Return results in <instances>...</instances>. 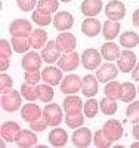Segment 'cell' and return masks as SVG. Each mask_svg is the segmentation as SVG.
Wrapping results in <instances>:
<instances>
[{"instance_id": "cell-1", "label": "cell", "mask_w": 139, "mask_h": 148, "mask_svg": "<svg viewBox=\"0 0 139 148\" xmlns=\"http://www.w3.org/2000/svg\"><path fill=\"white\" fill-rule=\"evenodd\" d=\"M22 93L21 90H9L2 93V108L8 113H15L22 107Z\"/></svg>"}, {"instance_id": "cell-2", "label": "cell", "mask_w": 139, "mask_h": 148, "mask_svg": "<svg viewBox=\"0 0 139 148\" xmlns=\"http://www.w3.org/2000/svg\"><path fill=\"white\" fill-rule=\"evenodd\" d=\"M81 56V65L86 70H98V67L102 62V55H101V51L95 47L86 49V51L80 55Z\"/></svg>"}, {"instance_id": "cell-3", "label": "cell", "mask_w": 139, "mask_h": 148, "mask_svg": "<svg viewBox=\"0 0 139 148\" xmlns=\"http://www.w3.org/2000/svg\"><path fill=\"white\" fill-rule=\"evenodd\" d=\"M62 108L58 105V104H47L45 108H43V117L46 119V121L49 123V126L52 127H56L59 126L64 117H62Z\"/></svg>"}, {"instance_id": "cell-4", "label": "cell", "mask_w": 139, "mask_h": 148, "mask_svg": "<svg viewBox=\"0 0 139 148\" xmlns=\"http://www.w3.org/2000/svg\"><path fill=\"white\" fill-rule=\"evenodd\" d=\"M9 33L12 37H30L33 33L31 22L28 19H15L9 24Z\"/></svg>"}, {"instance_id": "cell-5", "label": "cell", "mask_w": 139, "mask_h": 148, "mask_svg": "<svg viewBox=\"0 0 139 148\" xmlns=\"http://www.w3.org/2000/svg\"><path fill=\"white\" fill-rule=\"evenodd\" d=\"M79 64H81V56H79L77 52H65L64 55H61L58 59V67L62 71H74L75 68H79Z\"/></svg>"}, {"instance_id": "cell-6", "label": "cell", "mask_w": 139, "mask_h": 148, "mask_svg": "<svg viewBox=\"0 0 139 148\" xmlns=\"http://www.w3.org/2000/svg\"><path fill=\"white\" fill-rule=\"evenodd\" d=\"M61 92L64 95H74L81 90V79L77 74H68L61 82Z\"/></svg>"}, {"instance_id": "cell-7", "label": "cell", "mask_w": 139, "mask_h": 148, "mask_svg": "<svg viewBox=\"0 0 139 148\" xmlns=\"http://www.w3.org/2000/svg\"><path fill=\"white\" fill-rule=\"evenodd\" d=\"M71 141L75 147H79V148H86V147H89L90 142L93 141V133L90 132L89 127H77V129H74V133H73V136H71Z\"/></svg>"}, {"instance_id": "cell-8", "label": "cell", "mask_w": 139, "mask_h": 148, "mask_svg": "<svg viewBox=\"0 0 139 148\" xmlns=\"http://www.w3.org/2000/svg\"><path fill=\"white\" fill-rule=\"evenodd\" d=\"M118 67L114 65V64H111L110 61L107 64H102V65H99L98 70H96V77L101 83H108L111 80H116V77L118 76Z\"/></svg>"}, {"instance_id": "cell-9", "label": "cell", "mask_w": 139, "mask_h": 148, "mask_svg": "<svg viewBox=\"0 0 139 148\" xmlns=\"http://www.w3.org/2000/svg\"><path fill=\"white\" fill-rule=\"evenodd\" d=\"M105 15L108 19L112 21H121L126 16V6L120 0H111L105 5Z\"/></svg>"}, {"instance_id": "cell-10", "label": "cell", "mask_w": 139, "mask_h": 148, "mask_svg": "<svg viewBox=\"0 0 139 148\" xmlns=\"http://www.w3.org/2000/svg\"><path fill=\"white\" fill-rule=\"evenodd\" d=\"M136 55L130 51V49H124L117 58V67L121 73H132V70L136 65Z\"/></svg>"}, {"instance_id": "cell-11", "label": "cell", "mask_w": 139, "mask_h": 148, "mask_svg": "<svg viewBox=\"0 0 139 148\" xmlns=\"http://www.w3.org/2000/svg\"><path fill=\"white\" fill-rule=\"evenodd\" d=\"M61 49L56 43V40H50L46 43V46L42 49V58L45 62L47 64H53V62H58V59L61 58Z\"/></svg>"}, {"instance_id": "cell-12", "label": "cell", "mask_w": 139, "mask_h": 148, "mask_svg": "<svg viewBox=\"0 0 139 148\" xmlns=\"http://www.w3.org/2000/svg\"><path fill=\"white\" fill-rule=\"evenodd\" d=\"M42 62H43V58L42 55H39L36 51L27 52L22 59H21V67L25 71H36V70H40L42 68Z\"/></svg>"}, {"instance_id": "cell-13", "label": "cell", "mask_w": 139, "mask_h": 148, "mask_svg": "<svg viewBox=\"0 0 139 148\" xmlns=\"http://www.w3.org/2000/svg\"><path fill=\"white\" fill-rule=\"evenodd\" d=\"M52 24L58 31H68L74 25V16L67 10H61L55 15Z\"/></svg>"}, {"instance_id": "cell-14", "label": "cell", "mask_w": 139, "mask_h": 148, "mask_svg": "<svg viewBox=\"0 0 139 148\" xmlns=\"http://www.w3.org/2000/svg\"><path fill=\"white\" fill-rule=\"evenodd\" d=\"M62 70L59 67H45L42 70V80L50 86H56V84H61L62 82Z\"/></svg>"}, {"instance_id": "cell-15", "label": "cell", "mask_w": 139, "mask_h": 148, "mask_svg": "<svg viewBox=\"0 0 139 148\" xmlns=\"http://www.w3.org/2000/svg\"><path fill=\"white\" fill-rule=\"evenodd\" d=\"M102 129H104V132L107 133V136H108L112 142H116V141L121 139L123 133H124L121 123H120L118 120H116V119H110V120H107Z\"/></svg>"}, {"instance_id": "cell-16", "label": "cell", "mask_w": 139, "mask_h": 148, "mask_svg": "<svg viewBox=\"0 0 139 148\" xmlns=\"http://www.w3.org/2000/svg\"><path fill=\"white\" fill-rule=\"evenodd\" d=\"M42 116H43V110L37 104L30 102V104H24L21 107V117L27 123H33L36 120H39Z\"/></svg>"}, {"instance_id": "cell-17", "label": "cell", "mask_w": 139, "mask_h": 148, "mask_svg": "<svg viewBox=\"0 0 139 148\" xmlns=\"http://www.w3.org/2000/svg\"><path fill=\"white\" fill-rule=\"evenodd\" d=\"M21 132V126L16 121H5L2 127H0V135H2V139L8 141V142H15L18 135Z\"/></svg>"}, {"instance_id": "cell-18", "label": "cell", "mask_w": 139, "mask_h": 148, "mask_svg": "<svg viewBox=\"0 0 139 148\" xmlns=\"http://www.w3.org/2000/svg\"><path fill=\"white\" fill-rule=\"evenodd\" d=\"M101 30H102V24L95 16H86V19L81 22V33L86 37H96Z\"/></svg>"}, {"instance_id": "cell-19", "label": "cell", "mask_w": 139, "mask_h": 148, "mask_svg": "<svg viewBox=\"0 0 139 148\" xmlns=\"http://www.w3.org/2000/svg\"><path fill=\"white\" fill-rule=\"evenodd\" d=\"M15 142L19 148H31L37 145V135L33 129H21Z\"/></svg>"}, {"instance_id": "cell-20", "label": "cell", "mask_w": 139, "mask_h": 148, "mask_svg": "<svg viewBox=\"0 0 139 148\" xmlns=\"http://www.w3.org/2000/svg\"><path fill=\"white\" fill-rule=\"evenodd\" d=\"M56 43L59 46V49L62 52H73L75 46H77V40H75V36L71 33H59L56 36Z\"/></svg>"}, {"instance_id": "cell-21", "label": "cell", "mask_w": 139, "mask_h": 148, "mask_svg": "<svg viewBox=\"0 0 139 148\" xmlns=\"http://www.w3.org/2000/svg\"><path fill=\"white\" fill-rule=\"evenodd\" d=\"M84 104L81 98L77 95H67V98L62 102V108H64L65 114H74V113H81Z\"/></svg>"}, {"instance_id": "cell-22", "label": "cell", "mask_w": 139, "mask_h": 148, "mask_svg": "<svg viewBox=\"0 0 139 148\" xmlns=\"http://www.w3.org/2000/svg\"><path fill=\"white\" fill-rule=\"evenodd\" d=\"M98 77L92 76V74H87L81 79V92L84 96L87 98H93L98 93Z\"/></svg>"}, {"instance_id": "cell-23", "label": "cell", "mask_w": 139, "mask_h": 148, "mask_svg": "<svg viewBox=\"0 0 139 148\" xmlns=\"http://www.w3.org/2000/svg\"><path fill=\"white\" fill-rule=\"evenodd\" d=\"M12 51H14V47H12L10 42H8L6 39L0 40V70H2V73H5L10 65L9 58L12 55Z\"/></svg>"}, {"instance_id": "cell-24", "label": "cell", "mask_w": 139, "mask_h": 148, "mask_svg": "<svg viewBox=\"0 0 139 148\" xmlns=\"http://www.w3.org/2000/svg\"><path fill=\"white\" fill-rule=\"evenodd\" d=\"M67 141H68V135H67V130L62 129V127H53L49 133V144L52 147H65L67 145Z\"/></svg>"}, {"instance_id": "cell-25", "label": "cell", "mask_w": 139, "mask_h": 148, "mask_svg": "<svg viewBox=\"0 0 139 148\" xmlns=\"http://www.w3.org/2000/svg\"><path fill=\"white\" fill-rule=\"evenodd\" d=\"M121 51H120V46L116 45L112 40H108L107 43H104L102 46H101V55H102L104 59L107 61H117V58L120 56Z\"/></svg>"}, {"instance_id": "cell-26", "label": "cell", "mask_w": 139, "mask_h": 148, "mask_svg": "<svg viewBox=\"0 0 139 148\" xmlns=\"http://www.w3.org/2000/svg\"><path fill=\"white\" fill-rule=\"evenodd\" d=\"M81 14L86 16H96L102 12V0H83Z\"/></svg>"}, {"instance_id": "cell-27", "label": "cell", "mask_w": 139, "mask_h": 148, "mask_svg": "<svg viewBox=\"0 0 139 148\" xmlns=\"http://www.w3.org/2000/svg\"><path fill=\"white\" fill-rule=\"evenodd\" d=\"M121 25H120V21H112L108 19L102 24V36L105 37L107 40H114L116 37L120 34Z\"/></svg>"}, {"instance_id": "cell-28", "label": "cell", "mask_w": 139, "mask_h": 148, "mask_svg": "<svg viewBox=\"0 0 139 148\" xmlns=\"http://www.w3.org/2000/svg\"><path fill=\"white\" fill-rule=\"evenodd\" d=\"M28 39L33 49H43L47 43V33L43 28H37V30H33Z\"/></svg>"}, {"instance_id": "cell-29", "label": "cell", "mask_w": 139, "mask_h": 148, "mask_svg": "<svg viewBox=\"0 0 139 148\" xmlns=\"http://www.w3.org/2000/svg\"><path fill=\"white\" fill-rule=\"evenodd\" d=\"M104 92H105V96L111 98V99L118 101V99H121V93H123V83H120V82H117V80H111V82H108V83H107Z\"/></svg>"}, {"instance_id": "cell-30", "label": "cell", "mask_w": 139, "mask_h": 148, "mask_svg": "<svg viewBox=\"0 0 139 148\" xmlns=\"http://www.w3.org/2000/svg\"><path fill=\"white\" fill-rule=\"evenodd\" d=\"M10 43H12L14 51L18 52V53H27V52H30L31 43H30L28 37H12Z\"/></svg>"}, {"instance_id": "cell-31", "label": "cell", "mask_w": 139, "mask_h": 148, "mask_svg": "<svg viewBox=\"0 0 139 148\" xmlns=\"http://www.w3.org/2000/svg\"><path fill=\"white\" fill-rule=\"evenodd\" d=\"M117 108H118L117 101L111 99L108 96L102 98V99L99 101V110L102 111V114H105V116H114L117 113Z\"/></svg>"}, {"instance_id": "cell-32", "label": "cell", "mask_w": 139, "mask_h": 148, "mask_svg": "<svg viewBox=\"0 0 139 148\" xmlns=\"http://www.w3.org/2000/svg\"><path fill=\"white\" fill-rule=\"evenodd\" d=\"M120 45L124 49H133L139 45V36L135 31H126L120 36Z\"/></svg>"}, {"instance_id": "cell-33", "label": "cell", "mask_w": 139, "mask_h": 148, "mask_svg": "<svg viewBox=\"0 0 139 148\" xmlns=\"http://www.w3.org/2000/svg\"><path fill=\"white\" fill-rule=\"evenodd\" d=\"M59 2L61 0H39L37 3V10H40L42 14H46V15H52L58 10L59 8Z\"/></svg>"}, {"instance_id": "cell-34", "label": "cell", "mask_w": 139, "mask_h": 148, "mask_svg": "<svg viewBox=\"0 0 139 148\" xmlns=\"http://www.w3.org/2000/svg\"><path fill=\"white\" fill-rule=\"evenodd\" d=\"M21 93L28 102H34L39 99V90H37V84H30V83H22L21 86Z\"/></svg>"}, {"instance_id": "cell-35", "label": "cell", "mask_w": 139, "mask_h": 148, "mask_svg": "<svg viewBox=\"0 0 139 148\" xmlns=\"http://www.w3.org/2000/svg\"><path fill=\"white\" fill-rule=\"evenodd\" d=\"M37 90H39V101H42L43 104H49L53 99V89L52 86L43 82V84H37Z\"/></svg>"}, {"instance_id": "cell-36", "label": "cell", "mask_w": 139, "mask_h": 148, "mask_svg": "<svg viewBox=\"0 0 139 148\" xmlns=\"http://www.w3.org/2000/svg\"><path fill=\"white\" fill-rule=\"evenodd\" d=\"M136 88H135V84L130 83V82H126L123 83V93H121V101L126 102V104H129L132 101H135V98H136Z\"/></svg>"}, {"instance_id": "cell-37", "label": "cell", "mask_w": 139, "mask_h": 148, "mask_svg": "<svg viewBox=\"0 0 139 148\" xmlns=\"http://www.w3.org/2000/svg\"><path fill=\"white\" fill-rule=\"evenodd\" d=\"M93 144L98 148H108V147L112 145V141L107 136V133L104 132V129H99L93 135Z\"/></svg>"}, {"instance_id": "cell-38", "label": "cell", "mask_w": 139, "mask_h": 148, "mask_svg": "<svg viewBox=\"0 0 139 148\" xmlns=\"http://www.w3.org/2000/svg\"><path fill=\"white\" fill-rule=\"evenodd\" d=\"M65 123L71 129H77L84 125V114L74 113V114H65Z\"/></svg>"}, {"instance_id": "cell-39", "label": "cell", "mask_w": 139, "mask_h": 148, "mask_svg": "<svg viewBox=\"0 0 139 148\" xmlns=\"http://www.w3.org/2000/svg\"><path fill=\"white\" fill-rule=\"evenodd\" d=\"M126 116H127V120L133 125L139 123V101L129 102L127 108H126Z\"/></svg>"}, {"instance_id": "cell-40", "label": "cell", "mask_w": 139, "mask_h": 148, "mask_svg": "<svg viewBox=\"0 0 139 148\" xmlns=\"http://www.w3.org/2000/svg\"><path fill=\"white\" fill-rule=\"evenodd\" d=\"M31 19L37 24V25H40V27H46V25H50V24L53 22V18L50 16V15H46V14H42L40 10H33V14H31Z\"/></svg>"}, {"instance_id": "cell-41", "label": "cell", "mask_w": 139, "mask_h": 148, "mask_svg": "<svg viewBox=\"0 0 139 148\" xmlns=\"http://www.w3.org/2000/svg\"><path fill=\"white\" fill-rule=\"evenodd\" d=\"M99 111V102L96 99H93V98H89L86 102H84V107H83V113L86 117L89 119H93Z\"/></svg>"}, {"instance_id": "cell-42", "label": "cell", "mask_w": 139, "mask_h": 148, "mask_svg": "<svg viewBox=\"0 0 139 148\" xmlns=\"http://www.w3.org/2000/svg\"><path fill=\"white\" fill-rule=\"evenodd\" d=\"M42 80V71L36 70V71H25L24 74V82L30 83V84H39V82Z\"/></svg>"}, {"instance_id": "cell-43", "label": "cell", "mask_w": 139, "mask_h": 148, "mask_svg": "<svg viewBox=\"0 0 139 148\" xmlns=\"http://www.w3.org/2000/svg\"><path fill=\"white\" fill-rule=\"evenodd\" d=\"M12 86H14L12 77L5 74V73H2V76H0V93H6V92L12 90Z\"/></svg>"}, {"instance_id": "cell-44", "label": "cell", "mask_w": 139, "mask_h": 148, "mask_svg": "<svg viewBox=\"0 0 139 148\" xmlns=\"http://www.w3.org/2000/svg\"><path fill=\"white\" fill-rule=\"evenodd\" d=\"M37 3H39V0H16L18 8L24 12H31L37 8Z\"/></svg>"}, {"instance_id": "cell-45", "label": "cell", "mask_w": 139, "mask_h": 148, "mask_svg": "<svg viewBox=\"0 0 139 148\" xmlns=\"http://www.w3.org/2000/svg\"><path fill=\"white\" fill-rule=\"evenodd\" d=\"M47 126H49V123L46 121V119H45L43 116H42L39 120H36V121L30 123V127H31L34 132H43Z\"/></svg>"}, {"instance_id": "cell-46", "label": "cell", "mask_w": 139, "mask_h": 148, "mask_svg": "<svg viewBox=\"0 0 139 148\" xmlns=\"http://www.w3.org/2000/svg\"><path fill=\"white\" fill-rule=\"evenodd\" d=\"M132 80L139 82V62L135 65V68L132 70Z\"/></svg>"}, {"instance_id": "cell-47", "label": "cell", "mask_w": 139, "mask_h": 148, "mask_svg": "<svg viewBox=\"0 0 139 148\" xmlns=\"http://www.w3.org/2000/svg\"><path fill=\"white\" fill-rule=\"evenodd\" d=\"M132 22L135 27H139V9H136L133 12V16H132Z\"/></svg>"}, {"instance_id": "cell-48", "label": "cell", "mask_w": 139, "mask_h": 148, "mask_svg": "<svg viewBox=\"0 0 139 148\" xmlns=\"http://www.w3.org/2000/svg\"><path fill=\"white\" fill-rule=\"evenodd\" d=\"M132 133H133L135 139H138V141H139V123H136V125L133 126V130H132Z\"/></svg>"}, {"instance_id": "cell-49", "label": "cell", "mask_w": 139, "mask_h": 148, "mask_svg": "<svg viewBox=\"0 0 139 148\" xmlns=\"http://www.w3.org/2000/svg\"><path fill=\"white\" fill-rule=\"evenodd\" d=\"M132 148H139V141H136V142H133L132 145H130Z\"/></svg>"}, {"instance_id": "cell-50", "label": "cell", "mask_w": 139, "mask_h": 148, "mask_svg": "<svg viewBox=\"0 0 139 148\" xmlns=\"http://www.w3.org/2000/svg\"><path fill=\"white\" fill-rule=\"evenodd\" d=\"M61 2H64V3H70V2H73V0H61Z\"/></svg>"}, {"instance_id": "cell-51", "label": "cell", "mask_w": 139, "mask_h": 148, "mask_svg": "<svg viewBox=\"0 0 139 148\" xmlns=\"http://www.w3.org/2000/svg\"><path fill=\"white\" fill-rule=\"evenodd\" d=\"M138 95H139V86H138Z\"/></svg>"}]
</instances>
